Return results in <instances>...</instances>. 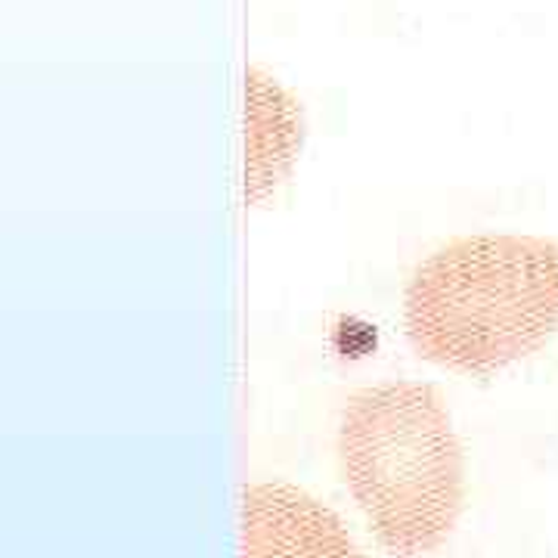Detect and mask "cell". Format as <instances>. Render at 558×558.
I'll return each mask as SVG.
<instances>
[{"instance_id":"obj_1","label":"cell","mask_w":558,"mask_h":558,"mask_svg":"<svg viewBox=\"0 0 558 558\" xmlns=\"http://www.w3.org/2000/svg\"><path fill=\"white\" fill-rule=\"evenodd\" d=\"M558 329V245L475 233L440 245L403 289V336L418 357L490 376L537 354Z\"/></svg>"},{"instance_id":"obj_2","label":"cell","mask_w":558,"mask_h":558,"mask_svg":"<svg viewBox=\"0 0 558 558\" xmlns=\"http://www.w3.org/2000/svg\"><path fill=\"white\" fill-rule=\"evenodd\" d=\"M339 472L385 553L416 558L457 531L462 447L428 381H379L351 395L336 435Z\"/></svg>"},{"instance_id":"obj_3","label":"cell","mask_w":558,"mask_h":558,"mask_svg":"<svg viewBox=\"0 0 558 558\" xmlns=\"http://www.w3.org/2000/svg\"><path fill=\"white\" fill-rule=\"evenodd\" d=\"M240 558H363L344 521L286 481L242 490Z\"/></svg>"},{"instance_id":"obj_4","label":"cell","mask_w":558,"mask_h":558,"mask_svg":"<svg viewBox=\"0 0 558 558\" xmlns=\"http://www.w3.org/2000/svg\"><path fill=\"white\" fill-rule=\"evenodd\" d=\"M245 84V205L264 202L301 149V109L295 100L260 72H248Z\"/></svg>"}]
</instances>
